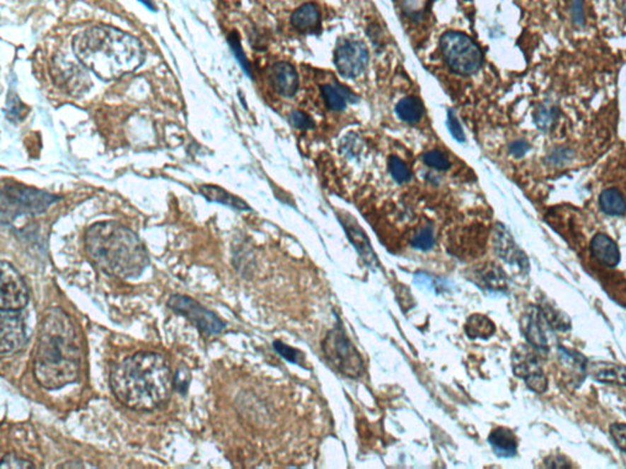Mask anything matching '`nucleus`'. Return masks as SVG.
<instances>
[{
    "instance_id": "obj_9",
    "label": "nucleus",
    "mask_w": 626,
    "mask_h": 469,
    "mask_svg": "<svg viewBox=\"0 0 626 469\" xmlns=\"http://www.w3.org/2000/svg\"><path fill=\"white\" fill-rule=\"evenodd\" d=\"M0 308L21 311L29 303V290L19 271L8 261L0 263Z\"/></svg>"
},
{
    "instance_id": "obj_27",
    "label": "nucleus",
    "mask_w": 626,
    "mask_h": 469,
    "mask_svg": "<svg viewBox=\"0 0 626 469\" xmlns=\"http://www.w3.org/2000/svg\"><path fill=\"white\" fill-rule=\"evenodd\" d=\"M411 243L417 249H431L435 243L434 232L431 227H423L413 234Z\"/></svg>"
},
{
    "instance_id": "obj_33",
    "label": "nucleus",
    "mask_w": 626,
    "mask_h": 469,
    "mask_svg": "<svg viewBox=\"0 0 626 469\" xmlns=\"http://www.w3.org/2000/svg\"><path fill=\"white\" fill-rule=\"evenodd\" d=\"M190 371L185 364H182L178 369L177 374H174V388L180 394H185L190 384Z\"/></svg>"
},
{
    "instance_id": "obj_36",
    "label": "nucleus",
    "mask_w": 626,
    "mask_h": 469,
    "mask_svg": "<svg viewBox=\"0 0 626 469\" xmlns=\"http://www.w3.org/2000/svg\"><path fill=\"white\" fill-rule=\"evenodd\" d=\"M448 127H449L450 133L458 142H464V129H463V126H461L459 120H458V117H456L453 111L448 112Z\"/></svg>"
},
{
    "instance_id": "obj_13",
    "label": "nucleus",
    "mask_w": 626,
    "mask_h": 469,
    "mask_svg": "<svg viewBox=\"0 0 626 469\" xmlns=\"http://www.w3.org/2000/svg\"><path fill=\"white\" fill-rule=\"evenodd\" d=\"M526 336L528 341L538 350H547L550 345V326L545 314L535 307H531L526 316Z\"/></svg>"
},
{
    "instance_id": "obj_32",
    "label": "nucleus",
    "mask_w": 626,
    "mask_h": 469,
    "mask_svg": "<svg viewBox=\"0 0 626 469\" xmlns=\"http://www.w3.org/2000/svg\"><path fill=\"white\" fill-rule=\"evenodd\" d=\"M274 349L280 354V356H282V357L287 360V361H290L292 364H303V357H302V355L300 354L297 350L292 349L290 346L282 344V341H275V343H274Z\"/></svg>"
},
{
    "instance_id": "obj_24",
    "label": "nucleus",
    "mask_w": 626,
    "mask_h": 469,
    "mask_svg": "<svg viewBox=\"0 0 626 469\" xmlns=\"http://www.w3.org/2000/svg\"><path fill=\"white\" fill-rule=\"evenodd\" d=\"M466 334L471 339H488L494 334L496 326L493 321L482 314H475L469 318L465 326Z\"/></svg>"
},
{
    "instance_id": "obj_2",
    "label": "nucleus",
    "mask_w": 626,
    "mask_h": 469,
    "mask_svg": "<svg viewBox=\"0 0 626 469\" xmlns=\"http://www.w3.org/2000/svg\"><path fill=\"white\" fill-rule=\"evenodd\" d=\"M110 386L124 407L151 412L169 400L174 389V376L166 356L139 351L111 367Z\"/></svg>"
},
{
    "instance_id": "obj_14",
    "label": "nucleus",
    "mask_w": 626,
    "mask_h": 469,
    "mask_svg": "<svg viewBox=\"0 0 626 469\" xmlns=\"http://www.w3.org/2000/svg\"><path fill=\"white\" fill-rule=\"evenodd\" d=\"M272 83L274 89L284 96L296 94L298 88V78L295 68L290 63L279 62L274 64L272 69Z\"/></svg>"
},
{
    "instance_id": "obj_19",
    "label": "nucleus",
    "mask_w": 626,
    "mask_h": 469,
    "mask_svg": "<svg viewBox=\"0 0 626 469\" xmlns=\"http://www.w3.org/2000/svg\"><path fill=\"white\" fill-rule=\"evenodd\" d=\"M291 23L294 28L301 32H313L320 29V10L312 3L303 4L292 14Z\"/></svg>"
},
{
    "instance_id": "obj_40",
    "label": "nucleus",
    "mask_w": 626,
    "mask_h": 469,
    "mask_svg": "<svg viewBox=\"0 0 626 469\" xmlns=\"http://www.w3.org/2000/svg\"><path fill=\"white\" fill-rule=\"evenodd\" d=\"M572 14H574V21H576L577 24H584V1H582V0H574Z\"/></svg>"
},
{
    "instance_id": "obj_42",
    "label": "nucleus",
    "mask_w": 626,
    "mask_h": 469,
    "mask_svg": "<svg viewBox=\"0 0 626 469\" xmlns=\"http://www.w3.org/2000/svg\"><path fill=\"white\" fill-rule=\"evenodd\" d=\"M78 463L79 462H67L64 465H59V468H96L95 465H84V463L78 465Z\"/></svg>"
},
{
    "instance_id": "obj_17",
    "label": "nucleus",
    "mask_w": 626,
    "mask_h": 469,
    "mask_svg": "<svg viewBox=\"0 0 626 469\" xmlns=\"http://www.w3.org/2000/svg\"><path fill=\"white\" fill-rule=\"evenodd\" d=\"M588 374L598 382L617 386H626V369L624 366L608 362H594L588 364Z\"/></svg>"
},
{
    "instance_id": "obj_22",
    "label": "nucleus",
    "mask_w": 626,
    "mask_h": 469,
    "mask_svg": "<svg viewBox=\"0 0 626 469\" xmlns=\"http://www.w3.org/2000/svg\"><path fill=\"white\" fill-rule=\"evenodd\" d=\"M322 93L325 97V104L330 110H343L348 105V102H354L355 96L347 90L344 88L337 85H323Z\"/></svg>"
},
{
    "instance_id": "obj_38",
    "label": "nucleus",
    "mask_w": 626,
    "mask_h": 469,
    "mask_svg": "<svg viewBox=\"0 0 626 469\" xmlns=\"http://www.w3.org/2000/svg\"><path fill=\"white\" fill-rule=\"evenodd\" d=\"M572 157V150L569 149H556L549 155V160L555 165H561V164L569 162V159Z\"/></svg>"
},
{
    "instance_id": "obj_1",
    "label": "nucleus",
    "mask_w": 626,
    "mask_h": 469,
    "mask_svg": "<svg viewBox=\"0 0 626 469\" xmlns=\"http://www.w3.org/2000/svg\"><path fill=\"white\" fill-rule=\"evenodd\" d=\"M84 341L66 311L52 307L43 313L34 351V376L47 391H58L81 379Z\"/></svg>"
},
{
    "instance_id": "obj_5",
    "label": "nucleus",
    "mask_w": 626,
    "mask_h": 469,
    "mask_svg": "<svg viewBox=\"0 0 626 469\" xmlns=\"http://www.w3.org/2000/svg\"><path fill=\"white\" fill-rule=\"evenodd\" d=\"M0 196L1 225L13 223L20 215L43 213L51 205L59 201V197L52 194L18 184L1 187Z\"/></svg>"
},
{
    "instance_id": "obj_41",
    "label": "nucleus",
    "mask_w": 626,
    "mask_h": 469,
    "mask_svg": "<svg viewBox=\"0 0 626 469\" xmlns=\"http://www.w3.org/2000/svg\"><path fill=\"white\" fill-rule=\"evenodd\" d=\"M546 465L547 467H551V468H566V467H571V465H569V462L566 458H564L562 456H552V457H550L546 460Z\"/></svg>"
},
{
    "instance_id": "obj_20",
    "label": "nucleus",
    "mask_w": 626,
    "mask_h": 469,
    "mask_svg": "<svg viewBox=\"0 0 626 469\" xmlns=\"http://www.w3.org/2000/svg\"><path fill=\"white\" fill-rule=\"evenodd\" d=\"M199 191L207 201L221 203V205H225V206L239 210V211H249L250 210L243 200H240L239 197L226 191L222 187L215 186V185H202L199 187Z\"/></svg>"
},
{
    "instance_id": "obj_28",
    "label": "nucleus",
    "mask_w": 626,
    "mask_h": 469,
    "mask_svg": "<svg viewBox=\"0 0 626 469\" xmlns=\"http://www.w3.org/2000/svg\"><path fill=\"white\" fill-rule=\"evenodd\" d=\"M388 169L391 172L392 177L400 184L410 182L412 177V172L406 164L402 162L401 159L397 157H391L388 160Z\"/></svg>"
},
{
    "instance_id": "obj_3",
    "label": "nucleus",
    "mask_w": 626,
    "mask_h": 469,
    "mask_svg": "<svg viewBox=\"0 0 626 469\" xmlns=\"http://www.w3.org/2000/svg\"><path fill=\"white\" fill-rule=\"evenodd\" d=\"M78 61L96 77L110 82L134 72L144 63V49L139 40L121 30L96 26L73 40Z\"/></svg>"
},
{
    "instance_id": "obj_6",
    "label": "nucleus",
    "mask_w": 626,
    "mask_h": 469,
    "mask_svg": "<svg viewBox=\"0 0 626 469\" xmlns=\"http://www.w3.org/2000/svg\"><path fill=\"white\" fill-rule=\"evenodd\" d=\"M440 48L445 62L455 73L461 76H471L482 66L481 49L465 34L456 31L446 32L441 36Z\"/></svg>"
},
{
    "instance_id": "obj_29",
    "label": "nucleus",
    "mask_w": 626,
    "mask_h": 469,
    "mask_svg": "<svg viewBox=\"0 0 626 469\" xmlns=\"http://www.w3.org/2000/svg\"><path fill=\"white\" fill-rule=\"evenodd\" d=\"M481 275H482L481 278L483 280V283L487 287L492 288V290H501L504 287V275L496 266L485 268Z\"/></svg>"
},
{
    "instance_id": "obj_10",
    "label": "nucleus",
    "mask_w": 626,
    "mask_h": 469,
    "mask_svg": "<svg viewBox=\"0 0 626 469\" xmlns=\"http://www.w3.org/2000/svg\"><path fill=\"white\" fill-rule=\"evenodd\" d=\"M335 63L343 77H359L368 67V48L358 40H340L335 46Z\"/></svg>"
},
{
    "instance_id": "obj_35",
    "label": "nucleus",
    "mask_w": 626,
    "mask_h": 469,
    "mask_svg": "<svg viewBox=\"0 0 626 469\" xmlns=\"http://www.w3.org/2000/svg\"><path fill=\"white\" fill-rule=\"evenodd\" d=\"M290 122L295 129H308L315 127V122L311 117L302 111H292L290 114Z\"/></svg>"
},
{
    "instance_id": "obj_21",
    "label": "nucleus",
    "mask_w": 626,
    "mask_h": 469,
    "mask_svg": "<svg viewBox=\"0 0 626 469\" xmlns=\"http://www.w3.org/2000/svg\"><path fill=\"white\" fill-rule=\"evenodd\" d=\"M488 440L494 451L497 452V455L503 456V457H511V456L516 455L518 441H516V435L509 429L498 427L491 432Z\"/></svg>"
},
{
    "instance_id": "obj_43",
    "label": "nucleus",
    "mask_w": 626,
    "mask_h": 469,
    "mask_svg": "<svg viewBox=\"0 0 626 469\" xmlns=\"http://www.w3.org/2000/svg\"><path fill=\"white\" fill-rule=\"evenodd\" d=\"M139 1H142V3H144V4L147 5V6H149V9L156 10V8H154L153 3H151V1H149V0H139Z\"/></svg>"
},
{
    "instance_id": "obj_4",
    "label": "nucleus",
    "mask_w": 626,
    "mask_h": 469,
    "mask_svg": "<svg viewBox=\"0 0 626 469\" xmlns=\"http://www.w3.org/2000/svg\"><path fill=\"white\" fill-rule=\"evenodd\" d=\"M84 245L91 263L109 276L134 280L149 265L142 240L117 222L105 220L91 225L86 232Z\"/></svg>"
},
{
    "instance_id": "obj_7",
    "label": "nucleus",
    "mask_w": 626,
    "mask_h": 469,
    "mask_svg": "<svg viewBox=\"0 0 626 469\" xmlns=\"http://www.w3.org/2000/svg\"><path fill=\"white\" fill-rule=\"evenodd\" d=\"M325 357L335 369L349 377H358L363 371V359L340 329L330 331L323 344Z\"/></svg>"
},
{
    "instance_id": "obj_16",
    "label": "nucleus",
    "mask_w": 626,
    "mask_h": 469,
    "mask_svg": "<svg viewBox=\"0 0 626 469\" xmlns=\"http://www.w3.org/2000/svg\"><path fill=\"white\" fill-rule=\"evenodd\" d=\"M340 222L344 225V230L349 235V239L353 242L355 248L359 251V254L361 255V258L368 263H375L376 261V255L371 249V245L369 243L366 234L364 233L361 227L357 223V220L352 218V215L345 213L344 215H340Z\"/></svg>"
},
{
    "instance_id": "obj_39",
    "label": "nucleus",
    "mask_w": 626,
    "mask_h": 469,
    "mask_svg": "<svg viewBox=\"0 0 626 469\" xmlns=\"http://www.w3.org/2000/svg\"><path fill=\"white\" fill-rule=\"evenodd\" d=\"M511 153L516 157V158H521V157H524L526 155V152L529 150V144L526 143V141H523V139H519V141H516V142H513L511 144Z\"/></svg>"
},
{
    "instance_id": "obj_15",
    "label": "nucleus",
    "mask_w": 626,
    "mask_h": 469,
    "mask_svg": "<svg viewBox=\"0 0 626 469\" xmlns=\"http://www.w3.org/2000/svg\"><path fill=\"white\" fill-rule=\"evenodd\" d=\"M494 248L498 255L509 263H518L519 266H526V259L521 250L518 249L511 235L502 225H497L494 230Z\"/></svg>"
},
{
    "instance_id": "obj_11",
    "label": "nucleus",
    "mask_w": 626,
    "mask_h": 469,
    "mask_svg": "<svg viewBox=\"0 0 626 469\" xmlns=\"http://www.w3.org/2000/svg\"><path fill=\"white\" fill-rule=\"evenodd\" d=\"M28 344V334L23 311H1L0 316V350L1 355L19 352Z\"/></svg>"
},
{
    "instance_id": "obj_37",
    "label": "nucleus",
    "mask_w": 626,
    "mask_h": 469,
    "mask_svg": "<svg viewBox=\"0 0 626 469\" xmlns=\"http://www.w3.org/2000/svg\"><path fill=\"white\" fill-rule=\"evenodd\" d=\"M610 434L615 445L626 453V424H613Z\"/></svg>"
},
{
    "instance_id": "obj_8",
    "label": "nucleus",
    "mask_w": 626,
    "mask_h": 469,
    "mask_svg": "<svg viewBox=\"0 0 626 469\" xmlns=\"http://www.w3.org/2000/svg\"><path fill=\"white\" fill-rule=\"evenodd\" d=\"M168 307L174 313L194 323L196 328L205 336H219L227 326L225 321L216 316L214 311L206 309L199 302L187 296L174 295L168 299Z\"/></svg>"
},
{
    "instance_id": "obj_12",
    "label": "nucleus",
    "mask_w": 626,
    "mask_h": 469,
    "mask_svg": "<svg viewBox=\"0 0 626 469\" xmlns=\"http://www.w3.org/2000/svg\"><path fill=\"white\" fill-rule=\"evenodd\" d=\"M514 374L526 381V386L533 392L544 393L547 389V379L534 355L526 349H521L513 354Z\"/></svg>"
},
{
    "instance_id": "obj_18",
    "label": "nucleus",
    "mask_w": 626,
    "mask_h": 469,
    "mask_svg": "<svg viewBox=\"0 0 626 469\" xmlns=\"http://www.w3.org/2000/svg\"><path fill=\"white\" fill-rule=\"evenodd\" d=\"M591 250L598 261H601L603 265L609 268L617 266L620 261V253L617 244L608 235H596L591 242Z\"/></svg>"
},
{
    "instance_id": "obj_25",
    "label": "nucleus",
    "mask_w": 626,
    "mask_h": 469,
    "mask_svg": "<svg viewBox=\"0 0 626 469\" xmlns=\"http://www.w3.org/2000/svg\"><path fill=\"white\" fill-rule=\"evenodd\" d=\"M599 206L604 213L610 215H622L626 213V201L617 189H607L599 197Z\"/></svg>"
},
{
    "instance_id": "obj_44",
    "label": "nucleus",
    "mask_w": 626,
    "mask_h": 469,
    "mask_svg": "<svg viewBox=\"0 0 626 469\" xmlns=\"http://www.w3.org/2000/svg\"><path fill=\"white\" fill-rule=\"evenodd\" d=\"M625 15H626V5H625Z\"/></svg>"
},
{
    "instance_id": "obj_30",
    "label": "nucleus",
    "mask_w": 626,
    "mask_h": 469,
    "mask_svg": "<svg viewBox=\"0 0 626 469\" xmlns=\"http://www.w3.org/2000/svg\"><path fill=\"white\" fill-rule=\"evenodd\" d=\"M423 162L428 167H431V168L435 169V170H440V172H444V170H448L450 168L449 159L444 153H441L440 150L427 152L423 155Z\"/></svg>"
},
{
    "instance_id": "obj_34",
    "label": "nucleus",
    "mask_w": 626,
    "mask_h": 469,
    "mask_svg": "<svg viewBox=\"0 0 626 469\" xmlns=\"http://www.w3.org/2000/svg\"><path fill=\"white\" fill-rule=\"evenodd\" d=\"M0 468H35V465L30 462V461L24 460V458H19V457H16L15 455H11V453H8V455H5L3 458H1V462H0Z\"/></svg>"
},
{
    "instance_id": "obj_31",
    "label": "nucleus",
    "mask_w": 626,
    "mask_h": 469,
    "mask_svg": "<svg viewBox=\"0 0 626 469\" xmlns=\"http://www.w3.org/2000/svg\"><path fill=\"white\" fill-rule=\"evenodd\" d=\"M228 43H230L231 48H232V52L235 53L236 58L238 59L239 64L243 68L244 72L247 73L249 77H252L250 66H249L248 59H247L245 54H244L243 48L240 46V41H239V36L237 32L230 34V36H228Z\"/></svg>"
},
{
    "instance_id": "obj_26",
    "label": "nucleus",
    "mask_w": 626,
    "mask_h": 469,
    "mask_svg": "<svg viewBox=\"0 0 626 469\" xmlns=\"http://www.w3.org/2000/svg\"><path fill=\"white\" fill-rule=\"evenodd\" d=\"M559 110L551 105H543L536 110L535 122L541 129H549L557 120Z\"/></svg>"
},
{
    "instance_id": "obj_23",
    "label": "nucleus",
    "mask_w": 626,
    "mask_h": 469,
    "mask_svg": "<svg viewBox=\"0 0 626 469\" xmlns=\"http://www.w3.org/2000/svg\"><path fill=\"white\" fill-rule=\"evenodd\" d=\"M396 114L407 124H417L424 114V105L418 97L410 96L402 99L396 105Z\"/></svg>"
}]
</instances>
